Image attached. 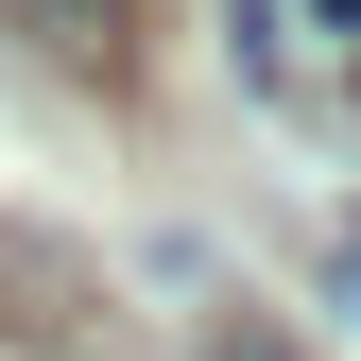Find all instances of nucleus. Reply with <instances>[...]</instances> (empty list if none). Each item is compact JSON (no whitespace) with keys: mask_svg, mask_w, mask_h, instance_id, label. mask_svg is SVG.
<instances>
[{"mask_svg":"<svg viewBox=\"0 0 361 361\" xmlns=\"http://www.w3.org/2000/svg\"><path fill=\"white\" fill-rule=\"evenodd\" d=\"M241 361H258V344H241Z\"/></svg>","mask_w":361,"mask_h":361,"instance_id":"obj_4","label":"nucleus"},{"mask_svg":"<svg viewBox=\"0 0 361 361\" xmlns=\"http://www.w3.org/2000/svg\"><path fill=\"white\" fill-rule=\"evenodd\" d=\"M344 293H361V224H344Z\"/></svg>","mask_w":361,"mask_h":361,"instance_id":"obj_2","label":"nucleus"},{"mask_svg":"<svg viewBox=\"0 0 361 361\" xmlns=\"http://www.w3.org/2000/svg\"><path fill=\"white\" fill-rule=\"evenodd\" d=\"M0 18H35V35H104V0H0Z\"/></svg>","mask_w":361,"mask_h":361,"instance_id":"obj_1","label":"nucleus"},{"mask_svg":"<svg viewBox=\"0 0 361 361\" xmlns=\"http://www.w3.org/2000/svg\"><path fill=\"white\" fill-rule=\"evenodd\" d=\"M327 18H344V35H361V0H327Z\"/></svg>","mask_w":361,"mask_h":361,"instance_id":"obj_3","label":"nucleus"}]
</instances>
